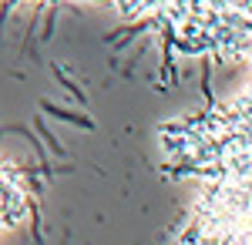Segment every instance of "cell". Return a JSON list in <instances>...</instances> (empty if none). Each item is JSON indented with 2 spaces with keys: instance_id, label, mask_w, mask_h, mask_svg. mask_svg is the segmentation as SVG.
I'll return each mask as SVG.
<instances>
[{
  "instance_id": "1",
  "label": "cell",
  "mask_w": 252,
  "mask_h": 245,
  "mask_svg": "<svg viewBox=\"0 0 252 245\" xmlns=\"http://www.w3.org/2000/svg\"><path fill=\"white\" fill-rule=\"evenodd\" d=\"M40 108L47 114H54V118H61V121H71V124H78V128H88V131H94V121L88 118V114H74L67 111V108H58V104H51V101H40Z\"/></svg>"
},
{
  "instance_id": "2",
  "label": "cell",
  "mask_w": 252,
  "mask_h": 245,
  "mask_svg": "<svg viewBox=\"0 0 252 245\" xmlns=\"http://www.w3.org/2000/svg\"><path fill=\"white\" fill-rule=\"evenodd\" d=\"M54 77H58V84H61V88H64V91H67V94H71V97H74V101H81V104L88 101V94H84V91H81L78 84H74L71 77H67V74H64V71H61L58 64H54Z\"/></svg>"
},
{
  "instance_id": "3",
  "label": "cell",
  "mask_w": 252,
  "mask_h": 245,
  "mask_svg": "<svg viewBox=\"0 0 252 245\" xmlns=\"http://www.w3.org/2000/svg\"><path fill=\"white\" fill-rule=\"evenodd\" d=\"M202 94H205V104L212 108V104H215V94H212V67H209V64L202 67Z\"/></svg>"
},
{
  "instance_id": "4",
  "label": "cell",
  "mask_w": 252,
  "mask_h": 245,
  "mask_svg": "<svg viewBox=\"0 0 252 245\" xmlns=\"http://www.w3.org/2000/svg\"><path fill=\"white\" fill-rule=\"evenodd\" d=\"M37 131L44 134V141H47V145H51V148L58 151V154H64V148H61V141H58V138H54V134H51V131H47V124H44V121H40V118H37Z\"/></svg>"
},
{
  "instance_id": "5",
  "label": "cell",
  "mask_w": 252,
  "mask_h": 245,
  "mask_svg": "<svg viewBox=\"0 0 252 245\" xmlns=\"http://www.w3.org/2000/svg\"><path fill=\"white\" fill-rule=\"evenodd\" d=\"M54 17H58V10L51 7V14H47V24H44V37H40V40H51V34H54Z\"/></svg>"
},
{
  "instance_id": "6",
  "label": "cell",
  "mask_w": 252,
  "mask_h": 245,
  "mask_svg": "<svg viewBox=\"0 0 252 245\" xmlns=\"http://www.w3.org/2000/svg\"><path fill=\"white\" fill-rule=\"evenodd\" d=\"M7 10H10V3H7V7H0V24H3V17H7Z\"/></svg>"
}]
</instances>
